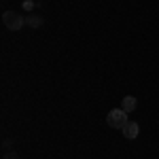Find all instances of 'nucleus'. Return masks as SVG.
<instances>
[{"instance_id": "20e7f679", "label": "nucleus", "mask_w": 159, "mask_h": 159, "mask_svg": "<svg viewBox=\"0 0 159 159\" xmlns=\"http://www.w3.org/2000/svg\"><path fill=\"white\" fill-rule=\"evenodd\" d=\"M136 106H138V100H136L134 96H125V98H123V102H121V108L125 110V112H134V110H136Z\"/></svg>"}, {"instance_id": "f257e3e1", "label": "nucleus", "mask_w": 159, "mask_h": 159, "mask_svg": "<svg viewBox=\"0 0 159 159\" xmlns=\"http://www.w3.org/2000/svg\"><path fill=\"white\" fill-rule=\"evenodd\" d=\"M106 123H108V127H112V129H123V127L127 125V112H125L123 108L108 110V115H106Z\"/></svg>"}, {"instance_id": "0eeeda50", "label": "nucleus", "mask_w": 159, "mask_h": 159, "mask_svg": "<svg viewBox=\"0 0 159 159\" xmlns=\"http://www.w3.org/2000/svg\"><path fill=\"white\" fill-rule=\"evenodd\" d=\"M24 9H28V11H32V9H34V2H24Z\"/></svg>"}, {"instance_id": "423d86ee", "label": "nucleus", "mask_w": 159, "mask_h": 159, "mask_svg": "<svg viewBox=\"0 0 159 159\" xmlns=\"http://www.w3.org/2000/svg\"><path fill=\"white\" fill-rule=\"evenodd\" d=\"M2 159H19V157H17V153H15V151H7Z\"/></svg>"}, {"instance_id": "7ed1b4c3", "label": "nucleus", "mask_w": 159, "mask_h": 159, "mask_svg": "<svg viewBox=\"0 0 159 159\" xmlns=\"http://www.w3.org/2000/svg\"><path fill=\"white\" fill-rule=\"evenodd\" d=\"M138 134H140V125L136 121H127V125L123 127V136H125L127 140H136Z\"/></svg>"}, {"instance_id": "39448f33", "label": "nucleus", "mask_w": 159, "mask_h": 159, "mask_svg": "<svg viewBox=\"0 0 159 159\" xmlns=\"http://www.w3.org/2000/svg\"><path fill=\"white\" fill-rule=\"evenodd\" d=\"M25 24L30 25V28H34V30H38V28L45 25V19H43L40 15H28V17H25Z\"/></svg>"}, {"instance_id": "f03ea898", "label": "nucleus", "mask_w": 159, "mask_h": 159, "mask_svg": "<svg viewBox=\"0 0 159 159\" xmlns=\"http://www.w3.org/2000/svg\"><path fill=\"white\" fill-rule=\"evenodd\" d=\"M2 21H4V25H7L11 32H19V30L24 28V24H25V17L21 15V13L4 11L2 13Z\"/></svg>"}]
</instances>
